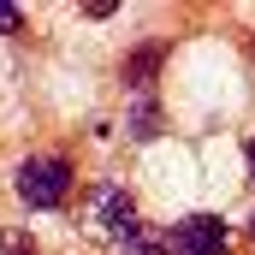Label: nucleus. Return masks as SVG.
Returning a JSON list of instances; mask_svg holds the SVG:
<instances>
[{
	"label": "nucleus",
	"mask_w": 255,
	"mask_h": 255,
	"mask_svg": "<svg viewBox=\"0 0 255 255\" xmlns=\"http://www.w3.org/2000/svg\"><path fill=\"white\" fill-rule=\"evenodd\" d=\"M166 60H172V42H166V36H142L125 60H119V89H125V101L130 95H160Z\"/></svg>",
	"instance_id": "nucleus-4"
},
{
	"label": "nucleus",
	"mask_w": 255,
	"mask_h": 255,
	"mask_svg": "<svg viewBox=\"0 0 255 255\" xmlns=\"http://www.w3.org/2000/svg\"><path fill=\"white\" fill-rule=\"evenodd\" d=\"M160 130H166L160 95H130V101H125V136H130V142H154Z\"/></svg>",
	"instance_id": "nucleus-5"
},
{
	"label": "nucleus",
	"mask_w": 255,
	"mask_h": 255,
	"mask_svg": "<svg viewBox=\"0 0 255 255\" xmlns=\"http://www.w3.org/2000/svg\"><path fill=\"white\" fill-rule=\"evenodd\" d=\"M24 30V12L18 6H0V36H18Z\"/></svg>",
	"instance_id": "nucleus-7"
},
{
	"label": "nucleus",
	"mask_w": 255,
	"mask_h": 255,
	"mask_svg": "<svg viewBox=\"0 0 255 255\" xmlns=\"http://www.w3.org/2000/svg\"><path fill=\"white\" fill-rule=\"evenodd\" d=\"M83 220H89V232L95 238H119V232H130L142 214H136V196H130V184H119V178H95L89 190H83Z\"/></svg>",
	"instance_id": "nucleus-2"
},
{
	"label": "nucleus",
	"mask_w": 255,
	"mask_h": 255,
	"mask_svg": "<svg viewBox=\"0 0 255 255\" xmlns=\"http://www.w3.org/2000/svg\"><path fill=\"white\" fill-rule=\"evenodd\" d=\"M71 190H77V160H71L65 148H36V154H24V160L12 166V196H18L30 214L65 208Z\"/></svg>",
	"instance_id": "nucleus-1"
},
{
	"label": "nucleus",
	"mask_w": 255,
	"mask_h": 255,
	"mask_svg": "<svg viewBox=\"0 0 255 255\" xmlns=\"http://www.w3.org/2000/svg\"><path fill=\"white\" fill-rule=\"evenodd\" d=\"M107 250H113V255H172V250H166V226H148V220H136L130 232H119Z\"/></svg>",
	"instance_id": "nucleus-6"
},
{
	"label": "nucleus",
	"mask_w": 255,
	"mask_h": 255,
	"mask_svg": "<svg viewBox=\"0 0 255 255\" xmlns=\"http://www.w3.org/2000/svg\"><path fill=\"white\" fill-rule=\"evenodd\" d=\"M244 178H250V184H255V130H250V136H244Z\"/></svg>",
	"instance_id": "nucleus-8"
},
{
	"label": "nucleus",
	"mask_w": 255,
	"mask_h": 255,
	"mask_svg": "<svg viewBox=\"0 0 255 255\" xmlns=\"http://www.w3.org/2000/svg\"><path fill=\"white\" fill-rule=\"evenodd\" d=\"M232 244H238L232 220H226V214H208V208L178 214V220L166 226V250L172 255H232Z\"/></svg>",
	"instance_id": "nucleus-3"
},
{
	"label": "nucleus",
	"mask_w": 255,
	"mask_h": 255,
	"mask_svg": "<svg viewBox=\"0 0 255 255\" xmlns=\"http://www.w3.org/2000/svg\"><path fill=\"white\" fill-rule=\"evenodd\" d=\"M244 238H250V244H255V214H250V220H244Z\"/></svg>",
	"instance_id": "nucleus-9"
},
{
	"label": "nucleus",
	"mask_w": 255,
	"mask_h": 255,
	"mask_svg": "<svg viewBox=\"0 0 255 255\" xmlns=\"http://www.w3.org/2000/svg\"><path fill=\"white\" fill-rule=\"evenodd\" d=\"M0 250H6V232H0Z\"/></svg>",
	"instance_id": "nucleus-10"
}]
</instances>
